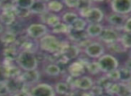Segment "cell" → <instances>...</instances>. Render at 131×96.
I'll return each instance as SVG.
<instances>
[{"label": "cell", "instance_id": "1", "mask_svg": "<svg viewBox=\"0 0 131 96\" xmlns=\"http://www.w3.org/2000/svg\"><path fill=\"white\" fill-rule=\"evenodd\" d=\"M38 42L40 50L45 53H49V54L60 53L66 43L51 34H46L41 39H40Z\"/></svg>", "mask_w": 131, "mask_h": 96}, {"label": "cell", "instance_id": "2", "mask_svg": "<svg viewBox=\"0 0 131 96\" xmlns=\"http://www.w3.org/2000/svg\"><path fill=\"white\" fill-rule=\"evenodd\" d=\"M15 61H16L17 66L24 71L37 69L39 65L35 54L24 50H21L19 52Z\"/></svg>", "mask_w": 131, "mask_h": 96}, {"label": "cell", "instance_id": "3", "mask_svg": "<svg viewBox=\"0 0 131 96\" xmlns=\"http://www.w3.org/2000/svg\"><path fill=\"white\" fill-rule=\"evenodd\" d=\"M97 63L100 67L101 72L104 74L116 70L119 67V62L113 55L111 54H103L102 57L98 58Z\"/></svg>", "mask_w": 131, "mask_h": 96}, {"label": "cell", "instance_id": "4", "mask_svg": "<svg viewBox=\"0 0 131 96\" xmlns=\"http://www.w3.org/2000/svg\"><path fill=\"white\" fill-rule=\"evenodd\" d=\"M29 96H56L52 85L49 83H37L31 86L28 91Z\"/></svg>", "mask_w": 131, "mask_h": 96}, {"label": "cell", "instance_id": "5", "mask_svg": "<svg viewBox=\"0 0 131 96\" xmlns=\"http://www.w3.org/2000/svg\"><path fill=\"white\" fill-rule=\"evenodd\" d=\"M27 37L31 40H40L49 33V29L45 24H31L25 29Z\"/></svg>", "mask_w": 131, "mask_h": 96}, {"label": "cell", "instance_id": "6", "mask_svg": "<svg viewBox=\"0 0 131 96\" xmlns=\"http://www.w3.org/2000/svg\"><path fill=\"white\" fill-rule=\"evenodd\" d=\"M111 8L114 14L128 15L131 12L130 0H113L111 2Z\"/></svg>", "mask_w": 131, "mask_h": 96}, {"label": "cell", "instance_id": "7", "mask_svg": "<svg viewBox=\"0 0 131 96\" xmlns=\"http://www.w3.org/2000/svg\"><path fill=\"white\" fill-rule=\"evenodd\" d=\"M84 52L89 58H99L105 53V47L99 41H92L85 49Z\"/></svg>", "mask_w": 131, "mask_h": 96}, {"label": "cell", "instance_id": "8", "mask_svg": "<svg viewBox=\"0 0 131 96\" xmlns=\"http://www.w3.org/2000/svg\"><path fill=\"white\" fill-rule=\"evenodd\" d=\"M119 36H120V33L118 31H117V30L113 29L111 27H104L102 33L98 37V39L102 42H103L106 45H108V44L118 41Z\"/></svg>", "mask_w": 131, "mask_h": 96}, {"label": "cell", "instance_id": "9", "mask_svg": "<svg viewBox=\"0 0 131 96\" xmlns=\"http://www.w3.org/2000/svg\"><path fill=\"white\" fill-rule=\"evenodd\" d=\"M21 80L23 83L28 87H31L32 85L37 84L40 78V71L38 69H34V70H30V71H24L22 73L20 76Z\"/></svg>", "mask_w": 131, "mask_h": 96}, {"label": "cell", "instance_id": "10", "mask_svg": "<svg viewBox=\"0 0 131 96\" xmlns=\"http://www.w3.org/2000/svg\"><path fill=\"white\" fill-rule=\"evenodd\" d=\"M81 53V50L75 44L69 43V42H66L62 49L60 54L64 57L67 60H72L77 58Z\"/></svg>", "mask_w": 131, "mask_h": 96}, {"label": "cell", "instance_id": "11", "mask_svg": "<svg viewBox=\"0 0 131 96\" xmlns=\"http://www.w3.org/2000/svg\"><path fill=\"white\" fill-rule=\"evenodd\" d=\"M6 86L8 88L10 94H14L17 92H20L22 90H29L31 87H28L23 83L20 76L17 78H9L6 81Z\"/></svg>", "mask_w": 131, "mask_h": 96}, {"label": "cell", "instance_id": "12", "mask_svg": "<svg viewBox=\"0 0 131 96\" xmlns=\"http://www.w3.org/2000/svg\"><path fill=\"white\" fill-rule=\"evenodd\" d=\"M93 85H94V82L93 78L87 76H84L75 78L73 83V88H77L81 91H90Z\"/></svg>", "mask_w": 131, "mask_h": 96}, {"label": "cell", "instance_id": "13", "mask_svg": "<svg viewBox=\"0 0 131 96\" xmlns=\"http://www.w3.org/2000/svg\"><path fill=\"white\" fill-rule=\"evenodd\" d=\"M128 17H129L128 15H121L112 13L107 16V22L110 24V27L118 31V30H121L122 26H123L126 20Z\"/></svg>", "mask_w": 131, "mask_h": 96}, {"label": "cell", "instance_id": "14", "mask_svg": "<svg viewBox=\"0 0 131 96\" xmlns=\"http://www.w3.org/2000/svg\"><path fill=\"white\" fill-rule=\"evenodd\" d=\"M104 19V13L99 7H92L84 20L87 24H101Z\"/></svg>", "mask_w": 131, "mask_h": 96}, {"label": "cell", "instance_id": "15", "mask_svg": "<svg viewBox=\"0 0 131 96\" xmlns=\"http://www.w3.org/2000/svg\"><path fill=\"white\" fill-rule=\"evenodd\" d=\"M40 19L41 21L42 24H45L47 27L48 26H50L51 28H53L54 26H56L57 24L61 22V18H60L59 15H56V14L50 13L49 11L40 15Z\"/></svg>", "mask_w": 131, "mask_h": 96}, {"label": "cell", "instance_id": "16", "mask_svg": "<svg viewBox=\"0 0 131 96\" xmlns=\"http://www.w3.org/2000/svg\"><path fill=\"white\" fill-rule=\"evenodd\" d=\"M19 52H20V50H19L16 46L15 45L6 46L2 53L3 57H4V61L13 63L14 61L16 60V58L18 56Z\"/></svg>", "mask_w": 131, "mask_h": 96}, {"label": "cell", "instance_id": "17", "mask_svg": "<svg viewBox=\"0 0 131 96\" xmlns=\"http://www.w3.org/2000/svg\"><path fill=\"white\" fill-rule=\"evenodd\" d=\"M85 68L83 64H81L79 61H74L71 63L68 67V72L70 76L74 78H78L80 77L82 74H84Z\"/></svg>", "mask_w": 131, "mask_h": 96}, {"label": "cell", "instance_id": "18", "mask_svg": "<svg viewBox=\"0 0 131 96\" xmlns=\"http://www.w3.org/2000/svg\"><path fill=\"white\" fill-rule=\"evenodd\" d=\"M104 26L102 24H87L85 31L88 38H98L102 33Z\"/></svg>", "mask_w": 131, "mask_h": 96}, {"label": "cell", "instance_id": "19", "mask_svg": "<svg viewBox=\"0 0 131 96\" xmlns=\"http://www.w3.org/2000/svg\"><path fill=\"white\" fill-rule=\"evenodd\" d=\"M3 65L6 67V72L7 78H17L22 74V69L18 67L17 65H15L13 63H10V62H5Z\"/></svg>", "mask_w": 131, "mask_h": 96}, {"label": "cell", "instance_id": "20", "mask_svg": "<svg viewBox=\"0 0 131 96\" xmlns=\"http://www.w3.org/2000/svg\"><path fill=\"white\" fill-rule=\"evenodd\" d=\"M53 88H54L55 92L60 94V95L69 96L73 92V87L65 82H58V83H55Z\"/></svg>", "mask_w": 131, "mask_h": 96}, {"label": "cell", "instance_id": "21", "mask_svg": "<svg viewBox=\"0 0 131 96\" xmlns=\"http://www.w3.org/2000/svg\"><path fill=\"white\" fill-rule=\"evenodd\" d=\"M15 20H16V16L15 15L14 9L0 12V24H2L3 25H6L7 27L11 25Z\"/></svg>", "mask_w": 131, "mask_h": 96}, {"label": "cell", "instance_id": "22", "mask_svg": "<svg viewBox=\"0 0 131 96\" xmlns=\"http://www.w3.org/2000/svg\"><path fill=\"white\" fill-rule=\"evenodd\" d=\"M93 7V2L89 0H81L78 1L77 6V10L78 11V15H80L81 18L84 19L87 15L88 12Z\"/></svg>", "mask_w": 131, "mask_h": 96}, {"label": "cell", "instance_id": "23", "mask_svg": "<svg viewBox=\"0 0 131 96\" xmlns=\"http://www.w3.org/2000/svg\"><path fill=\"white\" fill-rule=\"evenodd\" d=\"M47 2L45 1H40V0H38V1H35L33 0L32 5L30 7V12H31V15H42L45 12H47Z\"/></svg>", "mask_w": 131, "mask_h": 96}, {"label": "cell", "instance_id": "24", "mask_svg": "<svg viewBox=\"0 0 131 96\" xmlns=\"http://www.w3.org/2000/svg\"><path fill=\"white\" fill-rule=\"evenodd\" d=\"M43 71L49 76H58L61 74V67L55 63H49L43 67Z\"/></svg>", "mask_w": 131, "mask_h": 96}, {"label": "cell", "instance_id": "25", "mask_svg": "<svg viewBox=\"0 0 131 96\" xmlns=\"http://www.w3.org/2000/svg\"><path fill=\"white\" fill-rule=\"evenodd\" d=\"M16 39L17 37L15 34H13L8 31H5L2 34H0V41L6 46L15 45Z\"/></svg>", "mask_w": 131, "mask_h": 96}, {"label": "cell", "instance_id": "26", "mask_svg": "<svg viewBox=\"0 0 131 96\" xmlns=\"http://www.w3.org/2000/svg\"><path fill=\"white\" fill-rule=\"evenodd\" d=\"M118 73H119V81L120 83H129L131 79V68L127 67H118Z\"/></svg>", "mask_w": 131, "mask_h": 96}, {"label": "cell", "instance_id": "27", "mask_svg": "<svg viewBox=\"0 0 131 96\" xmlns=\"http://www.w3.org/2000/svg\"><path fill=\"white\" fill-rule=\"evenodd\" d=\"M6 31H10L13 34H15L16 36L17 34H20L24 31V24L22 23V21L20 20H15L11 25L7 26V30Z\"/></svg>", "mask_w": 131, "mask_h": 96}, {"label": "cell", "instance_id": "28", "mask_svg": "<svg viewBox=\"0 0 131 96\" xmlns=\"http://www.w3.org/2000/svg\"><path fill=\"white\" fill-rule=\"evenodd\" d=\"M78 17H79L78 14L75 13V12H66V13L63 14V15H62L60 18L63 21L62 23L66 24L67 25L70 26Z\"/></svg>", "mask_w": 131, "mask_h": 96}, {"label": "cell", "instance_id": "29", "mask_svg": "<svg viewBox=\"0 0 131 96\" xmlns=\"http://www.w3.org/2000/svg\"><path fill=\"white\" fill-rule=\"evenodd\" d=\"M86 26H87V23L84 19L78 17L71 25L69 26L70 30H73V31H84L85 30Z\"/></svg>", "mask_w": 131, "mask_h": 96}, {"label": "cell", "instance_id": "30", "mask_svg": "<svg viewBox=\"0 0 131 96\" xmlns=\"http://www.w3.org/2000/svg\"><path fill=\"white\" fill-rule=\"evenodd\" d=\"M64 5L59 1H49L47 2V9L50 13H59L63 10Z\"/></svg>", "mask_w": 131, "mask_h": 96}, {"label": "cell", "instance_id": "31", "mask_svg": "<svg viewBox=\"0 0 131 96\" xmlns=\"http://www.w3.org/2000/svg\"><path fill=\"white\" fill-rule=\"evenodd\" d=\"M70 31V27L64 23L60 22L52 28V33L54 34H68Z\"/></svg>", "mask_w": 131, "mask_h": 96}, {"label": "cell", "instance_id": "32", "mask_svg": "<svg viewBox=\"0 0 131 96\" xmlns=\"http://www.w3.org/2000/svg\"><path fill=\"white\" fill-rule=\"evenodd\" d=\"M14 12H15V16H16V19L18 18V19H20V20L26 19L31 15V12H30V9L17 7V6H15V8H14Z\"/></svg>", "mask_w": 131, "mask_h": 96}, {"label": "cell", "instance_id": "33", "mask_svg": "<svg viewBox=\"0 0 131 96\" xmlns=\"http://www.w3.org/2000/svg\"><path fill=\"white\" fill-rule=\"evenodd\" d=\"M84 68L88 71L91 74H98L101 72L99 65L97 61H89L85 66Z\"/></svg>", "mask_w": 131, "mask_h": 96}, {"label": "cell", "instance_id": "34", "mask_svg": "<svg viewBox=\"0 0 131 96\" xmlns=\"http://www.w3.org/2000/svg\"><path fill=\"white\" fill-rule=\"evenodd\" d=\"M119 43L125 48L126 49H129L131 47V39H130V33H123L120 34L119 40H118Z\"/></svg>", "mask_w": 131, "mask_h": 96}, {"label": "cell", "instance_id": "35", "mask_svg": "<svg viewBox=\"0 0 131 96\" xmlns=\"http://www.w3.org/2000/svg\"><path fill=\"white\" fill-rule=\"evenodd\" d=\"M118 96H130V86L129 83H118V90L117 92Z\"/></svg>", "mask_w": 131, "mask_h": 96}, {"label": "cell", "instance_id": "36", "mask_svg": "<svg viewBox=\"0 0 131 96\" xmlns=\"http://www.w3.org/2000/svg\"><path fill=\"white\" fill-rule=\"evenodd\" d=\"M112 83V82H111L109 80V78L107 77V76L104 74V76H101L100 78H99L98 80H97L96 82V85L98 87H100L101 89H102L103 91H105L106 89L108 88V87L110 86V84Z\"/></svg>", "mask_w": 131, "mask_h": 96}, {"label": "cell", "instance_id": "37", "mask_svg": "<svg viewBox=\"0 0 131 96\" xmlns=\"http://www.w3.org/2000/svg\"><path fill=\"white\" fill-rule=\"evenodd\" d=\"M107 48L110 49L111 51L115 53H122V52H126L127 49L119 43V41H117L114 42V43H111V44H108Z\"/></svg>", "mask_w": 131, "mask_h": 96}, {"label": "cell", "instance_id": "38", "mask_svg": "<svg viewBox=\"0 0 131 96\" xmlns=\"http://www.w3.org/2000/svg\"><path fill=\"white\" fill-rule=\"evenodd\" d=\"M15 8V1H9V0H3L0 1V12L2 11H9Z\"/></svg>", "mask_w": 131, "mask_h": 96}, {"label": "cell", "instance_id": "39", "mask_svg": "<svg viewBox=\"0 0 131 96\" xmlns=\"http://www.w3.org/2000/svg\"><path fill=\"white\" fill-rule=\"evenodd\" d=\"M33 0H16V1H15V6L25 8V9H30Z\"/></svg>", "mask_w": 131, "mask_h": 96}, {"label": "cell", "instance_id": "40", "mask_svg": "<svg viewBox=\"0 0 131 96\" xmlns=\"http://www.w3.org/2000/svg\"><path fill=\"white\" fill-rule=\"evenodd\" d=\"M105 76L109 78V80L112 83H118L119 81V73H118V69L113 70L111 72L105 74Z\"/></svg>", "mask_w": 131, "mask_h": 96}, {"label": "cell", "instance_id": "41", "mask_svg": "<svg viewBox=\"0 0 131 96\" xmlns=\"http://www.w3.org/2000/svg\"><path fill=\"white\" fill-rule=\"evenodd\" d=\"M10 95L8 88L6 86V82H0V96H8Z\"/></svg>", "mask_w": 131, "mask_h": 96}, {"label": "cell", "instance_id": "42", "mask_svg": "<svg viewBox=\"0 0 131 96\" xmlns=\"http://www.w3.org/2000/svg\"><path fill=\"white\" fill-rule=\"evenodd\" d=\"M62 3H63L64 6H67L68 8H74V9H77L78 1H77V0H64Z\"/></svg>", "mask_w": 131, "mask_h": 96}, {"label": "cell", "instance_id": "43", "mask_svg": "<svg viewBox=\"0 0 131 96\" xmlns=\"http://www.w3.org/2000/svg\"><path fill=\"white\" fill-rule=\"evenodd\" d=\"M130 24H131V18L128 17V18L126 20L125 24H123L121 30L123 31V33H131V27H130Z\"/></svg>", "mask_w": 131, "mask_h": 96}, {"label": "cell", "instance_id": "44", "mask_svg": "<svg viewBox=\"0 0 131 96\" xmlns=\"http://www.w3.org/2000/svg\"><path fill=\"white\" fill-rule=\"evenodd\" d=\"M7 76H6V67L4 65H0V82H6L7 80Z\"/></svg>", "mask_w": 131, "mask_h": 96}, {"label": "cell", "instance_id": "45", "mask_svg": "<svg viewBox=\"0 0 131 96\" xmlns=\"http://www.w3.org/2000/svg\"><path fill=\"white\" fill-rule=\"evenodd\" d=\"M28 91L29 90H22L20 92H17L15 93L12 94V96H29Z\"/></svg>", "mask_w": 131, "mask_h": 96}, {"label": "cell", "instance_id": "46", "mask_svg": "<svg viewBox=\"0 0 131 96\" xmlns=\"http://www.w3.org/2000/svg\"><path fill=\"white\" fill-rule=\"evenodd\" d=\"M5 31V26L2 24H0V34H2Z\"/></svg>", "mask_w": 131, "mask_h": 96}]
</instances>
